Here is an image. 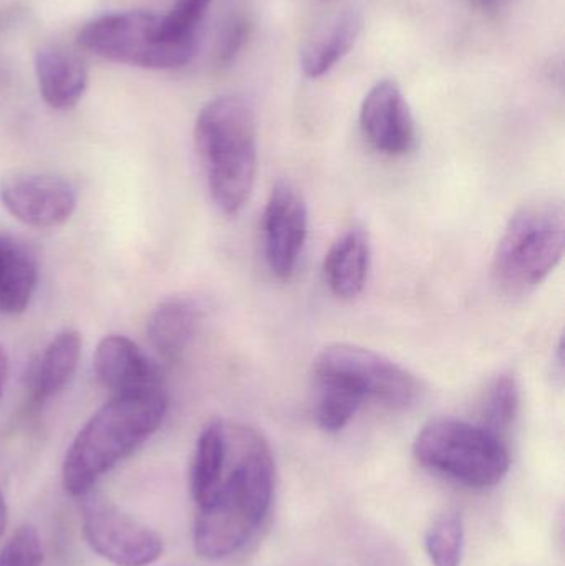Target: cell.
Listing matches in <instances>:
<instances>
[{
  "label": "cell",
  "instance_id": "6da1fadb",
  "mask_svg": "<svg viewBox=\"0 0 565 566\" xmlns=\"http://www.w3.org/2000/svg\"><path fill=\"white\" fill-rule=\"evenodd\" d=\"M275 491L271 446L251 426L226 421V454L215 497L198 509L192 541L199 557L238 554L268 518Z\"/></svg>",
  "mask_w": 565,
  "mask_h": 566
},
{
  "label": "cell",
  "instance_id": "7a4b0ae2",
  "mask_svg": "<svg viewBox=\"0 0 565 566\" xmlns=\"http://www.w3.org/2000/svg\"><path fill=\"white\" fill-rule=\"evenodd\" d=\"M165 389L112 396L73 439L63 459L66 494L85 497L96 482L142 448L165 422Z\"/></svg>",
  "mask_w": 565,
  "mask_h": 566
},
{
  "label": "cell",
  "instance_id": "3957f363",
  "mask_svg": "<svg viewBox=\"0 0 565 566\" xmlns=\"http://www.w3.org/2000/svg\"><path fill=\"white\" fill-rule=\"evenodd\" d=\"M195 145L216 208L238 216L251 198L258 175L254 106L239 95L212 99L196 119Z\"/></svg>",
  "mask_w": 565,
  "mask_h": 566
},
{
  "label": "cell",
  "instance_id": "277c9868",
  "mask_svg": "<svg viewBox=\"0 0 565 566\" xmlns=\"http://www.w3.org/2000/svg\"><path fill=\"white\" fill-rule=\"evenodd\" d=\"M565 209L559 199H537L514 212L493 258L494 282L521 295L541 285L563 261Z\"/></svg>",
  "mask_w": 565,
  "mask_h": 566
},
{
  "label": "cell",
  "instance_id": "5b68a950",
  "mask_svg": "<svg viewBox=\"0 0 565 566\" xmlns=\"http://www.w3.org/2000/svg\"><path fill=\"white\" fill-rule=\"evenodd\" d=\"M417 461L435 474L470 489L501 484L511 469V454L501 436L477 422L438 418L415 439Z\"/></svg>",
  "mask_w": 565,
  "mask_h": 566
},
{
  "label": "cell",
  "instance_id": "8992f818",
  "mask_svg": "<svg viewBox=\"0 0 565 566\" xmlns=\"http://www.w3.org/2000/svg\"><path fill=\"white\" fill-rule=\"evenodd\" d=\"M159 20L148 12L106 13L85 23L76 39L100 59L125 65L166 70L191 62L198 43L165 39Z\"/></svg>",
  "mask_w": 565,
  "mask_h": 566
},
{
  "label": "cell",
  "instance_id": "52a82bcc",
  "mask_svg": "<svg viewBox=\"0 0 565 566\" xmlns=\"http://www.w3.org/2000/svg\"><path fill=\"white\" fill-rule=\"evenodd\" d=\"M315 381L347 389L362 401L391 409H407L421 398L423 386L387 356L352 343H335L318 353L314 361Z\"/></svg>",
  "mask_w": 565,
  "mask_h": 566
},
{
  "label": "cell",
  "instance_id": "ba28073f",
  "mask_svg": "<svg viewBox=\"0 0 565 566\" xmlns=\"http://www.w3.org/2000/svg\"><path fill=\"white\" fill-rule=\"evenodd\" d=\"M82 505V531L86 544L103 560L115 566H148L163 554V538L112 501L86 494Z\"/></svg>",
  "mask_w": 565,
  "mask_h": 566
},
{
  "label": "cell",
  "instance_id": "9c48e42d",
  "mask_svg": "<svg viewBox=\"0 0 565 566\" xmlns=\"http://www.w3.org/2000/svg\"><path fill=\"white\" fill-rule=\"evenodd\" d=\"M76 191L66 179L46 172H17L0 182V202L22 224L53 229L76 209Z\"/></svg>",
  "mask_w": 565,
  "mask_h": 566
},
{
  "label": "cell",
  "instance_id": "30bf717a",
  "mask_svg": "<svg viewBox=\"0 0 565 566\" xmlns=\"http://www.w3.org/2000/svg\"><path fill=\"white\" fill-rule=\"evenodd\" d=\"M307 231L304 196L291 182L279 181L272 188L264 211L265 261L275 277L289 281L295 274Z\"/></svg>",
  "mask_w": 565,
  "mask_h": 566
},
{
  "label": "cell",
  "instance_id": "8fae6325",
  "mask_svg": "<svg viewBox=\"0 0 565 566\" xmlns=\"http://www.w3.org/2000/svg\"><path fill=\"white\" fill-rule=\"evenodd\" d=\"M360 125L368 143L387 156L407 155L417 142L414 115L395 80L372 86L362 103Z\"/></svg>",
  "mask_w": 565,
  "mask_h": 566
},
{
  "label": "cell",
  "instance_id": "7c38bea8",
  "mask_svg": "<svg viewBox=\"0 0 565 566\" xmlns=\"http://www.w3.org/2000/svg\"><path fill=\"white\" fill-rule=\"evenodd\" d=\"M93 369L98 381L113 396L163 388L158 368L126 336H105L96 346Z\"/></svg>",
  "mask_w": 565,
  "mask_h": 566
},
{
  "label": "cell",
  "instance_id": "4fadbf2b",
  "mask_svg": "<svg viewBox=\"0 0 565 566\" xmlns=\"http://www.w3.org/2000/svg\"><path fill=\"white\" fill-rule=\"evenodd\" d=\"M205 312L201 303L189 295L161 300L149 315L146 335L161 358L176 361L185 355L201 328Z\"/></svg>",
  "mask_w": 565,
  "mask_h": 566
},
{
  "label": "cell",
  "instance_id": "5bb4252c",
  "mask_svg": "<svg viewBox=\"0 0 565 566\" xmlns=\"http://www.w3.org/2000/svg\"><path fill=\"white\" fill-rule=\"evenodd\" d=\"M36 80L40 95L53 109H70L82 99L88 73L75 53L62 46H43L36 53Z\"/></svg>",
  "mask_w": 565,
  "mask_h": 566
},
{
  "label": "cell",
  "instance_id": "9a60e30c",
  "mask_svg": "<svg viewBox=\"0 0 565 566\" xmlns=\"http://www.w3.org/2000/svg\"><path fill=\"white\" fill-rule=\"evenodd\" d=\"M370 262L372 244L365 229H347L338 235L325 258V282L331 292L342 300L360 295L367 283Z\"/></svg>",
  "mask_w": 565,
  "mask_h": 566
},
{
  "label": "cell",
  "instance_id": "2e32d148",
  "mask_svg": "<svg viewBox=\"0 0 565 566\" xmlns=\"http://www.w3.org/2000/svg\"><path fill=\"white\" fill-rule=\"evenodd\" d=\"M364 29L357 10H342L315 30L301 52V65L308 78H321L348 55Z\"/></svg>",
  "mask_w": 565,
  "mask_h": 566
},
{
  "label": "cell",
  "instance_id": "e0dca14e",
  "mask_svg": "<svg viewBox=\"0 0 565 566\" xmlns=\"http://www.w3.org/2000/svg\"><path fill=\"white\" fill-rule=\"evenodd\" d=\"M39 282L35 259L15 239L0 235V315L27 310Z\"/></svg>",
  "mask_w": 565,
  "mask_h": 566
},
{
  "label": "cell",
  "instance_id": "ac0fdd59",
  "mask_svg": "<svg viewBox=\"0 0 565 566\" xmlns=\"http://www.w3.org/2000/svg\"><path fill=\"white\" fill-rule=\"evenodd\" d=\"M82 336L75 329H63L43 349L33 373V398L45 402L59 395L79 368Z\"/></svg>",
  "mask_w": 565,
  "mask_h": 566
},
{
  "label": "cell",
  "instance_id": "d6986e66",
  "mask_svg": "<svg viewBox=\"0 0 565 566\" xmlns=\"http://www.w3.org/2000/svg\"><path fill=\"white\" fill-rule=\"evenodd\" d=\"M224 454L226 421L215 419L199 432L191 469H189V489L198 509L208 505L218 491Z\"/></svg>",
  "mask_w": 565,
  "mask_h": 566
},
{
  "label": "cell",
  "instance_id": "ffe728a7",
  "mask_svg": "<svg viewBox=\"0 0 565 566\" xmlns=\"http://www.w3.org/2000/svg\"><path fill=\"white\" fill-rule=\"evenodd\" d=\"M520 406L521 389L516 376L511 373L500 375L488 388L480 424L503 438V432L516 421Z\"/></svg>",
  "mask_w": 565,
  "mask_h": 566
},
{
  "label": "cell",
  "instance_id": "44dd1931",
  "mask_svg": "<svg viewBox=\"0 0 565 566\" xmlns=\"http://www.w3.org/2000/svg\"><path fill=\"white\" fill-rule=\"evenodd\" d=\"M464 525L458 512H444L431 522L425 548L433 566H460L463 558Z\"/></svg>",
  "mask_w": 565,
  "mask_h": 566
},
{
  "label": "cell",
  "instance_id": "7402d4cb",
  "mask_svg": "<svg viewBox=\"0 0 565 566\" xmlns=\"http://www.w3.org/2000/svg\"><path fill=\"white\" fill-rule=\"evenodd\" d=\"M315 419L325 432H341L355 418L364 401L341 386L317 381Z\"/></svg>",
  "mask_w": 565,
  "mask_h": 566
},
{
  "label": "cell",
  "instance_id": "603a6c76",
  "mask_svg": "<svg viewBox=\"0 0 565 566\" xmlns=\"http://www.w3.org/2000/svg\"><path fill=\"white\" fill-rule=\"evenodd\" d=\"M212 0H176L172 9L161 15L159 25L165 39L198 43V30Z\"/></svg>",
  "mask_w": 565,
  "mask_h": 566
},
{
  "label": "cell",
  "instance_id": "cb8c5ba5",
  "mask_svg": "<svg viewBox=\"0 0 565 566\" xmlns=\"http://www.w3.org/2000/svg\"><path fill=\"white\" fill-rule=\"evenodd\" d=\"M43 552L39 532L22 525L0 551V566H42Z\"/></svg>",
  "mask_w": 565,
  "mask_h": 566
},
{
  "label": "cell",
  "instance_id": "d4e9b609",
  "mask_svg": "<svg viewBox=\"0 0 565 566\" xmlns=\"http://www.w3.org/2000/svg\"><path fill=\"white\" fill-rule=\"evenodd\" d=\"M249 36V22L242 15L231 17L222 27L216 43V62L219 66L234 62L236 56L244 49Z\"/></svg>",
  "mask_w": 565,
  "mask_h": 566
},
{
  "label": "cell",
  "instance_id": "484cf974",
  "mask_svg": "<svg viewBox=\"0 0 565 566\" xmlns=\"http://www.w3.org/2000/svg\"><path fill=\"white\" fill-rule=\"evenodd\" d=\"M7 375H9V358H7L6 349H3L2 345H0V398H2Z\"/></svg>",
  "mask_w": 565,
  "mask_h": 566
},
{
  "label": "cell",
  "instance_id": "4316f807",
  "mask_svg": "<svg viewBox=\"0 0 565 566\" xmlns=\"http://www.w3.org/2000/svg\"><path fill=\"white\" fill-rule=\"evenodd\" d=\"M7 522H9V511H7L6 495H3L2 485H0V538L6 532Z\"/></svg>",
  "mask_w": 565,
  "mask_h": 566
},
{
  "label": "cell",
  "instance_id": "83f0119b",
  "mask_svg": "<svg viewBox=\"0 0 565 566\" xmlns=\"http://www.w3.org/2000/svg\"><path fill=\"white\" fill-rule=\"evenodd\" d=\"M483 2H486V3H498V2H500V0H483Z\"/></svg>",
  "mask_w": 565,
  "mask_h": 566
}]
</instances>
